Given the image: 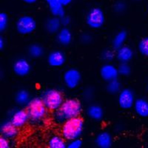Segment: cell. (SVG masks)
Wrapping results in <instances>:
<instances>
[{"instance_id": "cell-1", "label": "cell", "mask_w": 148, "mask_h": 148, "mask_svg": "<svg viewBox=\"0 0 148 148\" xmlns=\"http://www.w3.org/2000/svg\"><path fill=\"white\" fill-rule=\"evenodd\" d=\"M82 111L81 101L76 98H68L64 99L59 110L53 112V119L56 124L62 125L67 120L81 116Z\"/></svg>"}, {"instance_id": "cell-2", "label": "cell", "mask_w": 148, "mask_h": 148, "mask_svg": "<svg viewBox=\"0 0 148 148\" xmlns=\"http://www.w3.org/2000/svg\"><path fill=\"white\" fill-rule=\"evenodd\" d=\"M84 129V121L81 116L67 120L62 125L61 135L67 141L81 138Z\"/></svg>"}, {"instance_id": "cell-3", "label": "cell", "mask_w": 148, "mask_h": 148, "mask_svg": "<svg viewBox=\"0 0 148 148\" xmlns=\"http://www.w3.org/2000/svg\"><path fill=\"white\" fill-rule=\"evenodd\" d=\"M25 108L30 117V121L36 125L43 122L48 114V109L42 101L41 96L33 97Z\"/></svg>"}, {"instance_id": "cell-4", "label": "cell", "mask_w": 148, "mask_h": 148, "mask_svg": "<svg viewBox=\"0 0 148 148\" xmlns=\"http://www.w3.org/2000/svg\"><path fill=\"white\" fill-rule=\"evenodd\" d=\"M41 98L48 110L52 112L59 110L64 101L62 92L56 88L46 89L42 92Z\"/></svg>"}, {"instance_id": "cell-5", "label": "cell", "mask_w": 148, "mask_h": 148, "mask_svg": "<svg viewBox=\"0 0 148 148\" xmlns=\"http://www.w3.org/2000/svg\"><path fill=\"white\" fill-rule=\"evenodd\" d=\"M106 22L105 14L100 7H92L90 8L85 16V23L89 28L99 30L104 27Z\"/></svg>"}, {"instance_id": "cell-6", "label": "cell", "mask_w": 148, "mask_h": 148, "mask_svg": "<svg viewBox=\"0 0 148 148\" xmlns=\"http://www.w3.org/2000/svg\"><path fill=\"white\" fill-rule=\"evenodd\" d=\"M15 27L18 34L22 36L30 35L36 30L37 22L32 16L23 15L18 18L16 22Z\"/></svg>"}, {"instance_id": "cell-7", "label": "cell", "mask_w": 148, "mask_h": 148, "mask_svg": "<svg viewBox=\"0 0 148 148\" xmlns=\"http://www.w3.org/2000/svg\"><path fill=\"white\" fill-rule=\"evenodd\" d=\"M82 76L81 72L75 67H70L62 75V81L66 88L70 90L77 88L82 82Z\"/></svg>"}, {"instance_id": "cell-8", "label": "cell", "mask_w": 148, "mask_h": 148, "mask_svg": "<svg viewBox=\"0 0 148 148\" xmlns=\"http://www.w3.org/2000/svg\"><path fill=\"white\" fill-rule=\"evenodd\" d=\"M136 99V97L134 91L129 88H125L118 94L117 102L121 109L127 110L133 108Z\"/></svg>"}, {"instance_id": "cell-9", "label": "cell", "mask_w": 148, "mask_h": 148, "mask_svg": "<svg viewBox=\"0 0 148 148\" xmlns=\"http://www.w3.org/2000/svg\"><path fill=\"white\" fill-rule=\"evenodd\" d=\"M32 69V66L28 59L25 58H18L12 65V70L16 76L18 77H25L28 76Z\"/></svg>"}, {"instance_id": "cell-10", "label": "cell", "mask_w": 148, "mask_h": 148, "mask_svg": "<svg viewBox=\"0 0 148 148\" xmlns=\"http://www.w3.org/2000/svg\"><path fill=\"white\" fill-rule=\"evenodd\" d=\"M10 121L18 129L25 126L30 121V117L26 108H17L12 111Z\"/></svg>"}, {"instance_id": "cell-11", "label": "cell", "mask_w": 148, "mask_h": 148, "mask_svg": "<svg viewBox=\"0 0 148 148\" xmlns=\"http://www.w3.org/2000/svg\"><path fill=\"white\" fill-rule=\"evenodd\" d=\"M99 75L101 79L106 83L118 79L119 76L118 67L112 63H104L100 67Z\"/></svg>"}, {"instance_id": "cell-12", "label": "cell", "mask_w": 148, "mask_h": 148, "mask_svg": "<svg viewBox=\"0 0 148 148\" xmlns=\"http://www.w3.org/2000/svg\"><path fill=\"white\" fill-rule=\"evenodd\" d=\"M66 55L62 51L56 49L53 50L47 56V62L48 65L54 68H59L66 63Z\"/></svg>"}, {"instance_id": "cell-13", "label": "cell", "mask_w": 148, "mask_h": 148, "mask_svg": "<svg viewBox=\"0 0 148 148\" xmlns=\"http://www.w3.org/2000/svg\"><path fill=\"white\" fill-rule=\"evenodd\" d=\"M1 136L6 137L10 140H13L18 135V128L10 121V119L5 121L1 124L0 126Z\"/></svg>"}, {"instance_id": "cell-14", "label": "cell", "mask_w": 148, "mask_h": 148, "mask_svg": "<svg viewBox=\"0 0 148 148\" xmlns=\"http://www.w3.org/2000/svg\"><path fill=\"white\" fill-rule=\"evenodd\" d=\"M56 40L59 45L67 47L73 41V34L68 27H62L56 34Z\"/></svg>"}, {"instance_id": "cell-15", "label": "cell", "mask_w": 148, "mask_h": 148, "mask_svg": "<svg viewBox=\"0 0 148 148\" xmlns=\"http://www.w3.org/2000/svg\"><path fill=\"white\" fill-rule=\"evenodd\" d=\"M116 60L118 61L119 63H129L130 61L133 60V57H134V51L131 47L125 45L120 48L116 50Z\"/></svg>"}, {"instance_id": "cell-16", "label": "cell", "mask_w": 148, "mask_h": 148, "mask_svg": "<svg viewBox=\"0 0 148 148\" xmlns=\"http://www.w3.org/2000/svg\"><path fill=\"white\" fill-rule=\"evenodd\" d=\"M86 114L92 121H101L104 117V110L99 104H90L86 109Z\"/></svg>"}, {"instance_id": "cell-17", "label": "cell", "mask_w": 148, "mask_h": 148, "mask_svg": "<svg viewBox=\"0 0 148 148\" xmlns=\"http://www.w3.org/2000/svg\"><path fill=\"white\" fill-rule=\"evenodd\" d=\"M113 138L112 135L108 131H101L96 135L95 145L99 148H110L113 145Z\"/></svg>"}, {"instance_id": "cell-18", "label": "cell", "mask_w": 148, "mask_h": 148, "mask_svg": "<svg viewBox=\"0 0 148 148\" xmlns=\"http://www.w3.org/2000/svg\"><path fill=\"white\" fill-rule=\"evenodd\" d=\"M135 113L141 118L148 117V99L146 98H136L133 108Z\"/></svg>"}, {"instance_id": "cell-19", "label": "cell", "mask_w": 148, "mask_h": 148, "mask_svg": "<svg viewBox=\"0 0 148 148\" xmlns=\"http://www.w3.org/2000/svg\"><path fill=\"white\" fill-rule=\"evenodd\" d=\"M62 27V25L61 23L60 18L53 16L47 18L44 24V28L46 32L51 35L57 34Z\"/></svg>"}, {"instance_id": "cell-20", "label": "cell", "mask_w": 148, "mask_h": 148, "mask_svg": "<svg viewBox=\"0 0 148 148\" xmlns=\"http://www.w3.org/2000/svg\"><path fill=\"white\" fill-rule=\"evenodd\" d=\"M51 15L56 17H62L65 14L64 6L59 0H45Z\"/></svg>"}, {"instance_id": "cell-21", "label": "cell", "mask_w": 148, "mask_h": 148, "mask_svg": "<svg viewBox=\"0 0 148 148\" xmlns=\"http://www.w3.org/2000/svg\"><path fill=\"white\" fill-rule=\"evenodd\" d=\"M128 38V33L125 30H120L116 33L112 39V47L114 50L120 48L123 45H125Z\"/></svg>"}, {"instance_id": "cell-22", "label": "cell", "mask_w": 148, "mask_h": 148, "mask_svg": "<svg viewBox=\"0 0 148 148\" xmlns=\"http://www.w3.org/2000/svg\"><path fill=\"white\" fill-rule=\"evenodd\" d=\"M32 98L30 96V93L26 89H20L18 90L15 94L14 100L15 102L18 104V106L26 107L30 99Z\"/></svg>"}, {"instance_id": "cell-23", "label": "cell", "mask_w": 148, "mask_h": 148, "mask_svg": "<svg viewBox=\"0 0 148 148\" xmlns=\"http://www.w3.org/2000/svg\"><path fill=\"white\" fill-rule=\"evenodd\" d=\"M67 141L61 135H53L49 138L47 146L50 148H67Z\"/></svg>"}, {"instance_id": "cell-24", "label": "cell", "mask_w": 148, "mask_h": 148, "mask_svg": "<svg viewBox=\"0 0 148 148\" xmlns=\"http://www.w3.org/2000/svg\"><path fill=\"white\" fill-rule=\"evenodd\" d=\"M27 54L30 58L36 59L42 58L45 54V49L40 44L33 43L27 47Z\"/></svg>"}, {"instance_id": "cell-25", "label": "cell", "mask_w": 148, "mask_h": 148, "mask_svg": "<svg viewBox=\"0 0 148 148\" xmlns=\"http://www.w3.org/2000/svg\"><path fill=\"white\" fill-rule=\"evenodd\" d=\"M106 91L110 95H118L120 91L122 90V84L119 79H114L107 82Z\"/></svg>"}, {"instance_id": "cell-26", "label": "cell", "mask_w": 148, "mask_h": 148, "mask_svg": "<svg viewBox=\"0 0 148 148\" xmlns=\"http://www.w3.org/2000/svg\"><path fill=\"white\" fill-rule=\"evenodd\" d=\"M101 59L104 63H112L116 59V50L112 48H105L101 53Z\"/></svg>"}, {"instance_id": "cell-27", "label": "cell", "mask_w": 148, "mask_h": 148, "mask_svg": "<svg viewBox=\"0 0 148 148\" xmlns=\"http://www.w3.org/2000/svg\"><path fill=\"white\" fill-rule=\"evenodd\" d=\"M137 50L142 56L148 59V36L142 37L138 41Z\"/></svg>"}, {"instance_id": "cell-28", "label": "cell", "mask_w": 148, "mask_h": 148, "mask_svg": "<svg viewBox=\"0 0 148 148\" xmlns=\"http://www.w3.org/2000/svg\"><path fill=\"white\" fill-rule=\"evenodd\" d=\"M127 10V4L125 0H117L113 5V10L115 14L122 15Z\"/></svg>"}, {"instance_id": "cell-29", "label": "cell", "mask_w": 148, "mask_h": 148, "mask_svg": "<svg viewBox=\"0 0 148 148\" xmlns=\"http://www.w3.org/2000/svg\"><path fill=\"white\" fill-rule=\"evenodd\" d=\"M118 71L119 73V76H123V77H127L132 73L131 66L130 65L129 63L127 62H121L119 63L118 66Z\"/></svg>"}, {"instance_id": "cell-30", "label": "cell", "mask_w": 148, "mask_h": 148, "mask_svg": "<svg viewBox=\"0 0 148 148\" xmlns=\"http://www.w3.org/2000/svg\"><path fill=\"white\" fill-rule=\"evenodd\" d=\"M9 18L8 15L5 12H1L0 13V32L3 33L4 31L7 30L9 25Z\"/></svg>"}, {"instance_id": "cell-31", "label": "cell", "mask_w": 148, "mask_h": 148, "mask_svg": "<svg viewBox=\"0 0 148 148\" xmlns=\"http://www.w3.org/2000/svg\"><path fill=\"white\" fill-rule=\"evenodd\" d=\"M79 41L82 45H90L92 42V36L88 32H84L79 36Z\"/></svg>"}, {"instance_id": "cell-32", "label": "cell", "mask_w": 148, "mask_h": 148, "mask_svg": "<svg viewBox=\"0 0 148 148\" xmlns=\"http://www.w3.org/2000/svg\"><path fill=\"white\" fill-rule=\"evenodd\" d=\"M94 96V90L92 88H87L84 90L82 93V97L85 101H90L93 99Z\"/></svg>"}, {"instance_id": "cell-33", "label": "cell", "mask_w": 148, "mask_h": 148, "mask_svg": "<svg viewBox=\"0 0 148 148\" xmlns=\"http://www.w3.org/2000/svg\"><path fill=\"white\" fill-rule=\"evenodd\" d=\"M82 145L83 142L81 138H76V139L67 141V148H81L82 147Z\"/></svg>"}, {"instance_id": "cell-34", "label": "cell", "mask_w": 148, "mask_h": 148, "mask_svg": "<svg viewBox=\"0 0 148 148\" xmlns=\"http://www.w3.org/2000/svg\"><path fill=\"white\" fill-rule=\"evenodd\" d=\"M60 20L62 27H68L71 24V22H72L71 16L68 15H66V14H64L63 16L60 17Z\"/></svg>"}, {"instance_id": "cell-35", "label": "cell", "mask_w": 148, "mask_h": 148, "mask_svg": "<svg viewBox=\"0 0 148 148\" xmlns=\"http://www.w3.org/2000/svg\"><path fill=\"white\" fill-rule=\"evenodd\" d=\"M0 147L1 148H10V139L6 137L1 136L0 137Z\"/></svg>"}, {"instance_id": "cell-36", "label": "cell", "mask_w": 148, "mask_h": 148, "mask_svg": "<svg viewBox=\"0 0 148 148\" xmlns=\"http://www.w3.org/2000/svg\"><path fill=\"white\" fill-rule=\"evenodd\" d=\"M59 1H60L61 3L64 5V7H66V6H68L71 4H72L74 0H59Z\"/></svg>"}, {"instance_id": "cell-37", "label": "cell", "mask_w": 148, "mask_h": 148, "mask_svg": "<svg viewBox=\"0 0 148 148\" xmlns=\"http://www.w3.org/2000/svg\"><path fill=\"white\" fill-rule=\"evenodd\" d=\"M5 39L2 36L0 37V50L2 51L4 48H5Z\"/></svg>"}, {"instance_id": "cell-38", "label": "cell", "mask_w": 148, "mask_h": 148, "mask_svg": "<svg viewBox=\"0 0 148 148\" xmlns=\"http://www.w3.org/2000/svg\"><path fill=\"white\" fill-rule=\"evenodd\" d=\"M19 1L24 2V3L27 4V5H32V4L36 3L37 2V0H19Z\"/></svg>"}, {"instance_id": "cell-39", "label": "cell", "mask_w": 148, "mask_h": 148, "mask_svg": "<svg viewBox=\"0 0 148 148\" xmlns=\"http://www.w3.org/2000/svg\"><path fill=\"white\" fill-rule=\"evenodd\" d=\"M132 1H134V2H139L141 0H132Z\"/></svg>"}, {"instance_id": "cell-40", "label": "cell", "mask_w": 148, "mask_h": 148, "mask_svg": "<svg viewBox=\"0 0 148 148\" xmlns=\"http://www.w3.org/2000/svg\"><path fill=\"white\" fill-rule=\"evenodd\" d=\"M147 94H148V82H147Z\"/></svg>"}]
</instances>
